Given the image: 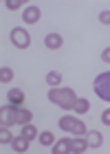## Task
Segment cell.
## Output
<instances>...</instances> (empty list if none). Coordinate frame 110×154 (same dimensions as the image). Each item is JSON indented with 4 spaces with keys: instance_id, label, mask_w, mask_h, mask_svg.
I'll return each instance as SVG.
<instances>
[{
    "instance_id": "6da1fadb",
    "label": "cell",
    "mask_w": 110,
    "mask_h": 154,
    "mask_svg": "<svg viewBox=\"0 0 110 154\" xmlns=\"http://www.w3.org/2000/svg\"><path fill=\"white\" fill-rule=\"evenodd\" d=\"M49 99L53 103H57L60 108H64V110H73L75 101H77V95H75L71 88H51Z\"/></svg>"
},
{
    "instance_id": "7a4b0ae2",
    "label": "cell",
    "mask_w": 110,
    "mask_h": 154,
    "mask_svg": "<svg viewBox=\"0 0 110 154\" xmlns=\"http://www.w3.org/2000/svg\"><path fill=\"white\" fill-rule=\"evenodd\" d=\"M60 128L62 130H66V132H73L75 137H81L86 132V123L84 121H79V119H75V117H62L60 119Z\"/></svg>"
},
{
    "instance_id": "3957f363",
    "label": "cell",
    "mask_w": 110,
    "mask_h": 154,
    "mask_svg": "<svg viewBox=\"0 0 110 154\" xmlns=\"http://www.w3.org/2000/svg\"><path fill=\"white\" fill-rule=\"evenodd\" d=\"M95 93L99 95V99L110 101V73H101L95 79Z\"/></svg>"
},
{
    "instance_id": "277c9868",
    "label": "cell",
    "mask_w": 110,
    "mask_h": 154,
    "mask_svg": "<svg viewBox=\"0 0 110 154\" xmlns=\"http://www.w3.org/2000/svg\"><path fill=\"white\" fill-rule=\"evenodd\" d=\"M11 42H13L18 48H26V46L31 44V35H29L24 29H13V31H11Z\"/></svg>"
},
{
    "instance_id": "5b68a950",
    "label": "cell",
    "mask_w": 110,
    "mask_h": 154,
    "mask_svg": "<svg viewBox=\"0 0 110 154\" xmlns=\"http://www.w3.org/2000/svg\"><path fill=\"white\" fill-rule=\"evenodd\" d=\"M0 117H2L0 128H5V125H13V123H16V106H2Z\"/></svg>"
},
{
    "instance_id": "8992f818",
    "label": "cell",
    "mask_w": 110,
    "mask_h": 154,
    "mask_svg": "<svg viewBox=\"0 0 110 154\" xmlns=\"http://www.w3.org/2000/svg\"><path fill=\"white\" fill-rule=\"evenodd\" d=\"M31 119H33V112H31V110H26V108H22V106H16V123H18V125L31 123Z\"/></svg>"
},
{
    "instance_id": "52a82bcc",
    "label": "cell",
    "mask_w": 110,
    "mask_h": 154,
    "mask_svg": "<svg viewBox=\"0 0 110 154\" xmlns=\"http://www.w3.org/2000/svg\"><path fill=\"white\" fill-rule=\"evenodd\" d=\"M22 18L26 24H35L40 22V7H26V9L22 11Z\"/></svg>"
},
{
    "instance_id": "ba28073f",
    "label": "cell",
    "mask_w": 110,
    "mask_h": 154,
    "mask_svg": "<svg viewBox=\"0 0 110 154\" xmlns=\"http://www.w3.org/2000/svg\"><path fill=\"white\" fill-rule=\"evenodd\" d=\"M62 35L60 33H49V35L44 38V44H46V48H51V51H57V48L62 46Z\"/></svg>"
},
{
    "instance_id": "9c48e42d",
    "label": "cell",
    "mask_w": 110,
    "mask_h": 154,
    "mask_svg": "<svg viewBox=\"0 0 110 154\" xmlns=\"http://www.w3.org/2000/svg\"><path fill=\"white\" fill-rule=\"evenodd\" d=\"M7 99H9L11 106H22V101H24V93L20 88H11L9 93H7Z\"/></svg>"
},
{
    "instance_id": "30bf717a",
    "label": "cell",
    "mask_w": 110,
    "mask_h": 154,
    "mask_svg": "<svg viewBox=\"0 0 110 154\" xmlns=\"http://www.w3.org/2000/svg\"><path fill=\"white\" fill-rule=\"evenodd\" d=\"M88 150V141H84V139H73L71 141V154H79V152H86Z\"/></svg>"
},
{
    "instance_id": "8fae6325",
    "label": "cell",
    "mask_w": 110,
    "mask_h": 154,
    "mask_svg": "<svg viewBox=\"0 0 110 154\" xmlns=\"http://www.w3.org/2000/svg\"><path fill=\"white\" fill-rule=\"evenodd\" d=\"M11 145H13V150H16V152H26V150H29V139L20 134V137H16L11 141Z\"/></svg>"
},
{
    "instance_id": "7c38bea8",
    "label": "cell",
    "mask_w": 110,
    "mask_h": 154,
    "mask_svg": "<svg viewBox=\"0 0 110 154\" xmlns=\"http://www.w3.org/2000/svg\"><path fill=\"white\" fill-rule=\"evenodd\" d=\"M66 152H71V139H60L53 148V154H66Z\"/></svg>"
},
{
    "instance_id": "4fadbf2b",
    "label": "cell",
    "mask_w": 110,
    "mask_h": 154,
    "mask_svg": "<svg viewBox=\"0 0 110 154\" xmlns=\"http://www.w3.org/2000/svg\"><path fill=\"white\" fill-rule=\"evenodd\" d=\"M88 108H90L88 99H84V97H77V101H75V106H73L75 112H77V115H84V112H88Z\"/></svg>"
},
{
    "instance_id": "5bb4252c",
    "label": "cell",
    "mask_w": 110,
    "mask_h": 154,
    "mask_svg": "<svg viewBox=\"0 0 110 154\" xmlns=\"http://www.w3.org/2000/svg\"><path fill=\"white\" fill-rule=\"evenodd\" d=\"M46 84H49V86H53V88H60V84H62V75H60L57 71H51L49 75H46Z\"/></svg>"
},
{
    "instance_id": "9a60e30c",
    "label": "cell",
    "mask_w": 110,
    "mask_h": 154,
    "mask_svg": "<svg viewBox=\"0 0 110 154\" xmlns=\"http://www.w3.org/2000/svg\"><path fill=\"white\" fill-rule=\"evenodd\" d=\"M99 145H101V134L97 130H93L88 134V148H99Z\"/></svg>"
},
{
    "instance_id": "2e32d148",
    "label": "cell",
    "mask_w": 110,
    "mask_h": 154,
    "mask_svg": "<svg viewBox=\"0 0 110 154\" xmlns=\"http://www.w3.org/2000/svg\"><path fill=\"white\" fill-rule=\"evenodd\" d=\"M22 137H26L29 141H31V139H35L38 137V128H35V125H31V123L22 125Z\"/></svg>"
},
{
    "instance_id": "e0dca14e",
    "label": "cell",
    "mask_w": 110,
    "mask_h": 154,
    "mask_svg": "<svg viewBox=\"0 0 110 154\" xmlns=\"http://www.w3.org/2000/svg\"><path fill=\"white\" fill-rule=\"evenodd\" d=\"M13 141V134H11V130H9V125H5V128H0V143H11Z\"/></svg>"
},
{
    "instance_id": "ac0fdd59",
    "label": "cell",
    "mask_w": 110,
    "mask_h": 154,
    "mask_svg": "<svg viewBox=\"0 0 110 154\" xmlns=\"http://www.w3.org/2000/svg\"><path fill=\"white\" fill-rule=\"evenodd\" d=\"M40 143L42 145H53L55 143V137H53V132H40Z\"/></svg>"
},
{
    "instance_id": "d6986e66",
    "label": "cell",
    "mask_w": 110,
    "mask_h": 154,
    "mask_svg": "<svg viewBox=\"0 0 110 154\" xmlns=\"http://www.w3.org/2000/svg\"><path fill=\"white\" fill-rule=\"evenodd\" d=\"M13 79V68H9V66H2V71H0V82H11Z\"/></svg>"
},
{
    "instance_id": "ffe728a7",
    "label": "cell",
    "mask_w": 110,
    "mask_h": 154,
    "mask_svg": "<svg viewBox=\"0 0 110 154\" xmlns=\"http://www.w3.org/2000/svg\"><path fill=\"white\" fill-rule=\"evenodd\" d=\"M5 7H9L11 11H16V9H20V7H22V2H20V0H7Z\"/></svg>"
},
{
    "instance_id": "44dd1931",
    "label": "cell",
    "mask_w": 110,
    "mask_h": 154,
    "mask_svg": "<svg viewBox=\"0 0 110 154\" xmlns=\"http://www.w3.org/2000/svg\"><path fill=\"white\" fill-rule=\"evenodd\" d=\"M99 22L110 26V11H101V13H99Z\"/></svg>"
},
{
    "instance_id": "7402d4cb",
    "label": "cell",
    "mask_w": 110,
    "mask_h": 154,
    "mask_svg": "<svg viewBox=\"0 0 110 154\" xmlns=\"http://www.w3.org/2000/svg\"><path fill=\"white\" fill-rule=\"evenodd\" d=\"M101 60H104V62H110V46L104 48V53H101Z\"/></svg>"
},
{
    "instance_id": "603a6c76",
    "label": "cell",
    "mask_w": 110,
    "mask_h": 154,
    "mask_svg": "<svg viewBox=\"0 0 110 154\" xmlns=\"http://www.w3.org/2000/svg\"><path fill=\"white\" fill-rule=\"evenodd\" d=\"M101 121H104L106 125H110V110H106V112L101 115Z\"/></svg>"
}]
</instances>
